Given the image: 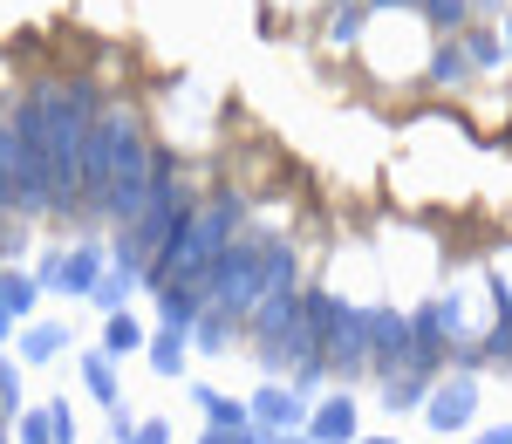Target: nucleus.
<instances>
[{
  "mask_svg": "<svg viewBox=\"0 0 512 444\" xmlns=\"http://www.w3.org/2000/svg\"><path fill=\"white\" fill-rule=\"evenodd\" d=\"M110 178H117V110H96L89 144H82V185H76V199L89 205V212H103Z\"/></svg>",
  "mask_w": 512,
  "mask_h": 444,
  "instance_id": "nucleus-5",
  "label": "nucleus"
},
{
  "mask_svg": "<svg viewBox=\"0 0 512 444\" xmlns=\"http://www.w3.org/2000/svg\"><path fill=\"white\" fill-rule=\"evenodd\" d=\"M14 212H55L48 192V82L14 103Z\"/></svg>",
  "mask_w": 512,
  "mask_h": 444,
  "instance_id": "nucleus-3",
  "label": "nucleus"
},
{
  "mask_svg": "<svg viewBox=\"0 0 512 444\" xmlns=\"http://www.w3.org/2000/svg\"><path fill=\"white\" fill-rule=\"evenodd\" d=\"M7 335H14V315H7V308H0V342H7Z\"/></svg>",
  "mask_w": 512,
  "mask_h": 444,
  "instance_id": "nucleus-35",
  "label": "nucleus"
},
{
  "mask_svg": "<svg viewBox=\"0 0 512 444\" xmlns=\"http://www.w3.org/2000/svg\"><path fill=\"white\" fill-rule=\"evenodd\" d=\"M0 444H7V438H0Z\"/></svg>",
  "mask_w": 512,
  "mask_h": 444,
  "instance_id": "nucleus-39",
  "label": "nucleus"
},
{
  "mask_svg": "<svg viewBox=\"0 0 512 444\" xmlns=\"http://www.w3.org/2000/svg\"><path fill=\"white\" fill-rule=\"evenodd\" d=\"M158 301H164V328H192L205 315V287H192V281L158 287Z\"/></svg>",
  "mask_w": 512,
  "mask_h": 444,
  "instance_id": "nucleus-12",
  "label": "nucleus"
},
{
  "mask_svg": "<svg viewBox=\"0 0 512 444\" xmlns=\"http://www.w3.org/2000/svg\"><path fill=\"white\" fill-rule=\"evenodd\" d=\"M478 444H512V424H499V431H478Z\"/></svg>",
  "mask_w": 512,
  "mask_h": 444,
  "instance_id": "nucleus-31",
  "label": "nucleus"
},
{
  "mask_svg": "<svg viewBox=\"0 0 512 444\" xmlns=\"http://www.w3.org/2000/svg\"><path fill=\"white\" fill-rule=\"evenodd\" d=\"M335 7H342V0H335Z\"/></svg>",
  "mask_w": 512,
  "mask_h": 444,
  "instance_id": "nucleus-38",
  "label": "nucleus"
},
{
  "mask_svg": "<svg viewBox=\"0 0 512 444\" xmlns=\"http://www.w3.org/2000/svg\"><path fill=\"white\" fill-rule=\"evenodd\" d=\"M205 444H233V431H205Z\"/></svg>",
  "mask_w": 512,
  "mask_h": 444,
  "instance_id": "nucleus-36",
  "label": "nucleus"
},
{
  "mask_svg": "<svg viewBox=\"0 0 512 444\" xmlns=\"http://www.w3.org/2000/svg\"><path fill=\"white\" fill-rule=\"evenodd\" d=\"M383 404L390 410H417V404H431V376H390V390H383Z\"/></svg>",
  "mask_w": 512,
  "mask_h": 444,
  "instance_id": "nucleus-18",
  "label": "nucleus"
},
{
  "mask_svg": "<svg viewBox=\"0 0 512 444\" xmlns=\"http://www.w3.org/2000/svg\"><path fill=\"white\" fill-rule=\"evenodd\" d=\"M151 363H158V376H178L185 369V328H164L158 342H151Z\"/></svg>",
  "mask_w": 512,
  "mask_h": 444,
  "instance_id": "nucleus-23",
  "label": "nucleus"
},
{
  "mask_svg": "<svg viewBox=\"0 0 512 444\" xmlns=\"http://www.w3.org/2000/svg\"><path fill=\"white\" fill-rule=\"evenodd\" d=\"M35 294H41V281H28V274H0V308H7L14 322L35 308Z\"/></svg>",
  "mask_w": 512,
  "mask_h": 444,
  "instance_id": "nucleus-20",
  "label": "nucleus"
},
{
  "mask_svg": "<svg viewBox=\"0 0 512 444\" xmlns=\"http://www.w3.org/2000/svg\"><path fill=\"white\" fill-rule=\"evenodd\" d=\"M21 404V390H14V369H0V410H14Z\"/></svg>",
  "mask_w": 512,
  "mask_h": 444,
  "instance_id": "nucleus-30",
  "label": "nucleus"
},
{
  "mask_svg": "<svg viewBox=\"0 0 512 444\" xmlns=\"http://www.w3.org/2000/svg\"><path fill=\"white\" fill-rule=\"evenodd\" d=\"M123 444H171V431H164V424H137Z\"/></svg>",
  "mask_w": 512,
  "mask_h": 444,
  "instance_id": "nucleus-28",
  "label": "nucleus"
},
{
  "mask_svg": "<svg viewBox=\"0 0 512 444\" xmlns=\"http://www.w3.org/2000/svg\"><path fill=\"white\" fill-rule=\"evenodd\" d=\"M96 89L89 82H48V192L55 212H69L82 185V144H89V123H96Z\"/></svg>",
  "mask_w": 512,
  "mask_h": 444,
  "instance_id": "nucleus-2",
  "label": "nucleus"
},
{
  "mask_svg": "<svg viewBox=\"0 0 512 444\" xmlns=\"http://www.w3.org/2000/svg\"><path fill=\"white\" fill-rule=\"evenodd\" d=\"M198 404L212 410V431H246L253 424V404H233V397H212V390H192Z\"/></svg>",
  "mask_w": 512,
  "mask_h": 444,
  "instance_id": "nucleus-16",
  "label": "nucleus"
},
{
  "mask_svg": "<svg viewBox=\"0 0 512 444\" xmlns=\"http://www.w3.org/2000/svg\"><path fill=\"white\" fill-rule=\"evenodd\" d=\"M192 328H198L192 342H198V349H205V356H219V349L233 342V335H226V328H233V315H219V308H212V315H198Z\"/></svg>",
  "mask_w": 512,
  "mask_h": 444,
  "instance_id": "nucleus-24",
  "label": "nucleus"
},
{
  "mask_svg": "<svg viewBox=\"0 0 512 444\" xmlns=\"http://www.w3.org/2000/svg\"><path fill=\"white\" fill-rule=\"evenodd\" d=\"M82 383H89V397H96V404L117 410V369H110L103 349H96V356H82Z\"/></svg>",
  "mask_w": 512,
  "mask_h": 444,
  "instance_id": "nucleus-17",
  "label": "nucleus"
},
{
  "mask_svg": "<svg viewBox=\"0 0 512 444\" xmlns=\"http://www.w3.org/2000/svg\"><path fill=\"white\" fill-rule=\"evenodd\" d=\"M369 7H424V0H369Z\"/></svg>",
  "mask_w": 512,
  "mask_h": 444,
  "instance_id": "nucleus-34",
  "label": "nucleus"
},
{
  "mask_svg": "<svg viewBox=\"0 0 512 444\" xmlns=\"http://www.w3.org/2000/svg\"><path fill=\"white\" fill-rule=\"evenodd\" d=\"M130 349H144V328L117 308V315H110V328H103V356H130Z\"/></svg>",
  "mask_w": 512,
  "mask_h": 444,
  "instance_id": "nucleus-21",
  "label": "nucleus"
},
{
  "mask_svg": "<svg viewBox=\"0 0 512 444\" xmlns=\"http://www.w3.org/2000/svg\"><path fill=\"white\" fill-rule=\"evenodd\" d=\"M328 369L369 376V308H342V322L328 335Z\"/></svg>",
  "mask_w": 512,
  "mask_h": 444,
  "instance_id": "nucleus-7",
  "label": "nucleus"
},
{
  "mask_svg": "<svg viewBox=\"0 0 512 444\" xmlns=\"http://www.w3.org/2000/svg\"><path fill=\"white\" fill-rule=\"evenodd\" d=\"M512 0H478V14H506Z\"/></svg>",
  "mask_w": 512,
  "mask_h": 444,
  "instance_id": "nucleus-33",
  "label": "nucleus"
},
{
  "mask_svg": "<svg viewBox=\"0 0 512 444\" xmlns=\"http://www.w3.org/2000/svg\"><path fill=\"white\" fill-rule=\"evenodd\" d=\"M369 444H390V438H369Z\"/></svg>",
  "mask_w": 512,
  "mask_h": 444,
  "instance_id": "nucleus-37",
  "label": "nucleus"
},
{
  "mask_svg": "<svg viewBox=\"0 0 512 444\" xmlns=\"http://www.w3.org/2000/svg\"><path fill=\"white\" fill-rule=\"evenodd\" d=\"M48 431H55V444H76V424H69V404H48Z\"/></svg>",
  "mask_w": 512,
  "mask_h": 444,
  "instance_id": "nucleus-27",
  "label": "nucleus"
},
{
  "mask_svg": "<svg viewBox=\"0 0 512 444\" xmlns=\"http://www.w3.org/2000/svg\"><path fill=\"white\" fill-rule=\"evenodd\" d=\"M308 444H355V397H328L308 417Z\"/></svg>",
  "mask_w": 512,
  "mask_h": 444,
  "instance_id": "nucleus-11",
  "label": "nucleus"
},
{
  "mask_svg": "<svg viewBox=\"0 0 512 444\" xmlns=\"http://www.w3.org/2000/svg\"><path fill=\"white\" fill-rule=\"evenodd\" d=\"M21 444H55V431H48V410H28V417H21Z\"/></svg>",
  "mask_w": 512,
  "mask_h": 444,
  "instance_id": "nucleus-26",
  "label": "nucleus"
},
{
  "mask_svg": "<svg viewBox=\"0 0 512 444\" xmlns=\"http://www.w3.org/2000/svg\"><path fill=\"white\" fill-rule=\"evenodd\" d=\"M239 444H308V438H294V431H253V438H239Z\"/></svg>",
  "mask_w": 512,
  "mask_h": 444,
  "instance_id": "nucleus-29",
  "label": "nucleus"
},
{
  "mask_svg": "<svg viewBox=\"0 0 512 444\" xmlns=\"http://www.w3.org/2000/svg\"><path fill=\"white\" fill-rule=\"evenodd\" d=\"M403 363H410V322L396 308H369V369L396 376Z\"/></svg>",
  "mask_w": 512,
  "mask_h": 444,
  "instance_id": "nucleus-6",
  "label": "nucleus"
},
{
  "mask_svg": "<svg viewBox=\"0 0 512 444\" xmlns=\"http://www.w3.org/2000/svg\"><path fill=\"white\" fill-rule=\"evenodd\" d=\"M431 28H472V0H424Z\"/></svg>",
  "mask_w": 512,
  "mask_h": 444,
  "instance_id": "nucleus-25",
  "label": "nucleus"
},
{
  "mask_svg": "<svg viewBox=\"0 0 512 444\" xmlns=\"http://www.w3.org/2000/svg\"><path fill=\"white\" fill-rule=\"evenodd\" d=\"M431 431H444V438H451V431H465V424H472L478 417V383L472 376H451V383H437L431 390Z\"/></svg>",
  "mask_w": 512,
  "mask_h": 444,
  "instance_id": "nucleus-8",
  "label": "nucleus"
},
{
  "mask_svg": "<svg viewBox=\"0 0 512 444\" xmlns=\"http://www.w3.org/2000/svg\"><path fill=\"white\" fill-rule=\"evenodd\" d=\"M308 404H315L308 390H280V383H267V390L253 397V424H260V431H301V424L315 417Z\"/></svg>",
  "mask_w": 512,
  "mask_h": 444,
  "instance_id": "nucleus-9",
  "label": "nucleus"
},
{
  "mask_svg": "<svg viewBox=\"0 0 512 444\" xmlns=\"http://www.w3.org/2000/svg\"><path fill=\"white\" fill-rule=\"evenodd\" d=\"M62 342H69V328L62 322H35L21 335V363H48V356H62Z\"/></svg>",
  "mask_w": 512,
  "mask_h": 444,
  "instance_id": "nucleus-14",
  "label": "nucleus"
},
{
  "mask_svg": "<svg viewBox=\"0 0 512 444\" xmlns=\"http://www.w3.org/2000/svg\"><path fill=\"white\" fill-rule=\"evenodd\" d=\"M151 205V144L130 110H117V178H110V199H103V219L130 226L137 212Z\"/></svg>",
  "mask_w": 512,
  "mask_h": 444,
  "instance_id": "nucleus-4",
  "label": "nucleus"
},
{
  "mask_svg": "<svg viewBox=\"0 0 512 444\" xmlns=\"http://www.w3.org/2000/svg\"><path fill=\"white\" fill-rule=\"evenodd\" d=\"M137 281H144V274H137V267H123V260H117V267H110V274H103V281H96V294H89V301H96V308H110V315H117L123 301H130V287H137Z\"/></svg>",
  "mask_w": 512,
  "mask_h": 444,
  "instance_id": "nucleus-15",
  "label": "nucleus"
},
{
  "mask_svg": "<svg viewBox=\"0 0 512 444\" xmlns=\"http://www.w3.org/2000/svg\"><path fill=\"white\" fill-rule=\"evenodd\" d=\"M499 41H506V55H512V7L499 14Z\"/></svg>",
  "mask_w": 512,
  "mask_h": 444,
  "instance_id": "nucleus-32",
  "label": "nucleus"
},
{
  "mask_svg": "<svg viewBox=\"0 0 512 444\" xmlns=\"http://www.w3.org/2000/svg\"><path fill=\"white\" fill-rule=\"evenodd\" d=\"M362 21H369V0H342V7H335V21H328V41H335V48L355 41V35H362Z\"/></svg>",
  "mask_w": 512,
  "mask_h": 444,
  "instance_id": "nucleus-22",
  "label": "nucleus"
},
{
  "mask_svg": "<svg viewBox=\"0 0 512 444\" xmlns=\"http://www.w3.org/2000/svg\"><path fill=\"white\" fill-rule=\"evenodd\" d=\"M465 76H472V55H465V41H444V48L431 55V82H437V89H458Z\"/></svg>",
  "mask_w": 512,
  "mask_h": 444,
  "instance_id": "nucleus-13",
  "label": "nucleus"
},
{
  "mask_svg": "<svg viewBox=\"0 0 512 444\" xmlns=\"http://www.w3.org/2000/svg\"><path fill=\"white\" fill-rule=\"evenodd\" d=\"M239 219H246L239 192H219V199L192 205V219L171 233V246L151 260V274H144V281H151V287H171V281L205 287V281H212V260H219V253L239 240Z\"/></svg>",
  "mask_w": 512,
  "mask_h": 444,
  "instance_id": "nucleus-1",
  "label": "nucleus"
},
{
  "mask_svg": "<svg viewBox=\"0 0 512 444\" xmlns=\"http://www.w3.org/2000/svg\"><path fill=\"white\" fill-rule=\"evenodd\" d=\"M465 55H472V69H499V62H506L499 28H465Z\"/></svg>",
  "mask_w": 512,
  "mask_h": 444,
  "instance_id": "nucleus-19",
  "label": "nucleus"
},
{
  "mask_svg": "<svg viewBox=\"0 0 512 444\" xmlns=\"http://www.w3.org/2000/svg\"><path fill=\"white\" fill-rule=\"evenodd\" d=\"M96 281H103V246H76V253L48 260V287L55 294H96Z\"/></svg>",
  "mask_w": 512,
  "mask_h": 444,
  "instance_id": "nucleus-10",
  "label": "nucleus"
}]
</instances>
